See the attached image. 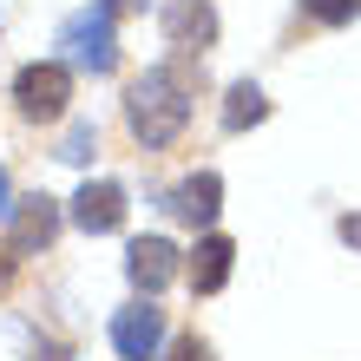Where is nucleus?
Here are the masks:
<instances>
[{
	"label": "nucleus",
	"instance_id": "nucleus-1",
	"mask_svg": "<svg viewBox=\"0 0 361 361\" xmlns=\"http://www.w3.org/2000/svg\"><path fill=\"white\" fill-rule=\"evenodd\" d=\"M190 92H197V73L190 66H152V73L132 79V92H125V125H132V138L145 145V152H164V145L184 138Z\"/></svg>",
	"mask_w": 361,
	"mask_h": 361
},
{
	"label": "nucleus",
	"instance_id": "nucleus-2",
	"mask_svg": "<svg viewBox=\"0 0 361 361\" xmlns=\"http://www.w3.org/2000/svg\"><path fill=\"white\" fill-rule=\"evenodd\" d=\"M66 99H73V73L59 66V59H33V66L13 73V105H20V118L53 125L59 112H66Z\"/></svg>",
	"mask_w": 361,
	"mask_h": 361
},
{
	"label": "nucleus",
	"instance_id": "nucleus-3",
	"mask_svg": "<svg viewBox=\"0 0 361 361\" xmlns=\"http://www.w3.org/2000/svg\"><path fill=\"white\" fill-rule=\"evenodd\" d=\"M112 27H118V20H112V7L99 0V7H86V13H73V20H66L59 47L73 53V66H86V73H112V66H118V39H112Z\"/></svg>",
	"mask_w": 361,
	"mask_h": 361
},
{
	"label": "nucleus",
	"instance_id": "nucleus-4",
	"mask_svg": "<svg viewBox=\"0 0 361 361\" xmlns=\"http://www.w3.org/2000/svg\"><path fill=\"white\" fill-rule=\"evenodd\" d=\"M112 348H118L125 361H152V355L164 348V309H152V302L118 309V315H112Z\"/></svg>",
	"mask_w": 361,
	"mask_h": 361
},
{
	"label": "nucleus",
	"instance_id": "nucleus-5",
	"mask_svg": "<svg viewBox=\"0 0 361 361\" xmlns=\"http://www.w3.org/2000/svg\"><path fill=\"white\" fill-rule=\"evenodd\" d=\"M164 39H171L178 53L217 47V7H210V0H164Z\"/></svg>",
	"mask_w": 361,
	"mask_h": 361
},
{
	"label": "nucleus",
	"instance_id": "nucleus-6",
	"mask_svg": "<svg viewBox=\"0 0 361 361\" xmlns=\"http://www.w3.org/2000/svg\"><path fill=\"white\" fill-rule=\"evenodd\" d=\"M59 237V204L39 190V197H13V257H33V250H47Z\"/></svg>",
	"mask_w": 361,
	"mask_h": 361
},
{
	"label": "nucleus",
	"instance_id": "nucleus-7",
	"mask_svg": "<svg viewBox=\"0 0 361 361\" xmlns=\"http://www.w3.org/2000/svg\"><path fill=\"white\" fill-rule=\"evenodd\" d=\"M73 224L86 230V237H105V230H118L125 224V190L112 184V178H86L79 184V197H73Z\"/></svg>",
	"mask_w": 361,
	"mask_h": 361
},
{
	"label": "nucleus",
	"instance_id": "nucleus-8",
	"mask_svg": "<svg viewBox=\"0 0 361 361\" xmlns=\"http://www.w3.org/2000/svg\"><path fill=\"white\" fill-rule=\"evenodd\" d=\"M224 210V178L217 171H190L178 190H171V217H184L190 230H210Z\"/></svg>",
	"mask_w": 361,
	"mask_h": 361
},
{
	"label": "nucleus",
	"instance_id": "nucleus-9",
	"mask_svg": "<svg viewBox=\"0 0 361 361\" xmlns=\"http://www.w3.org/2000/svg\"><path fill=\"white\" fill-rule=\"evenodd\" d=\"M125 276H132L145 295H158V289L178 276V243H164V237H138L132 250H125Z\"/></svg>",
	"mask_w": 361,
	"mask_h": 361
},
{
	"label": "nucleus",
	"instance_id": "nucleus-10",
	"mask_svg": "<svg viewBox=\"0 0 361 361\" xmlns=\"http://www.w3.org/2000/svg\"><path fill=\"white\" fill-rule=\"evenodd\" d=\"M230 263H237V243L210 230V237L197 243V257H190V289H197V295H217L230 283Z\"/></svg>",
	"mask_w": 361,
	"mask_h": 361
},
{
	"label": "nucleus",
	"instance_id": "nucleus-11",
	"mask_svg": "<svg viewBox=\"0 0 361 361\" xmlns=\"http://www.w3.org/2000/svg\"><path fill=\"white\" fill-rule=\"evenodd\" d=\"M263 118H269V99H263V86L237 79V86H230V99H224V132H250V125H263Z\"/></svg>",
	"mask_w": 361,
	"mask_h": 361
},
{
	"label": "nucleus",
	"instance_id": "nucleus-12",
	"mask_svg": "<svg viewBox=\"0 0 361 361\" xmlns=\"http://www.w3.org/2000/svg\"><path fill=\"white\" fill-rule=\"evenodd\" d=\"M302 13L315 20V27H348V20L361 13V0H302Z\"/></svg>",
	"mask_w": 361,
	"mask_h": 361
},
{
	"label": "nucleus",
	"instance_id": "nucleus-13",
	"mask_svg": "<svg viewBox=\"0 0 361 361\" xmlns=\"http://www.w3.org/2000/svg\"><path fill=\"white\" fill-rule=\"evenodd\" d=\"M92 152H99V132H92V118H79L73 132H66V145H59V158H66V164H86Z\"/></svg>",
	"mask_w": 361,
	"mask_h": 361
},
{
	"label": "nucleus",
	"instance_id": "nucleus-14",
	"mask_svg": "<svg viewBox=\"0 0 361 361\" xmlns=\"http://www.w3.org/2000/svg\"><path fill=\"white\" fill-rule=\"evenodd\" d=\"M171 361H210V342H197V335H178V342H171Z\"/></svg>",
	"mask_w": 361,
	"mask_h": 361
},
{
	"label": "nucleus",
	"instance_id": "nucleus-15",
	"mask_svg": "<svg viewBox=\"0 0 361 361\" xmlns=\"http://www.w3.org/2000/svg\"><path fill=\"white\" fill-rule=\"evenodd\" d=\"M335 230H342V243H355V250H361V210H348V217L335 224Z\"/></svg>",
	"mask_w": 361,
	"mask_h": 361
},
{
	"label": "nucleus",
	"instance_id": "nucleus-16",
	"mask_svg": "<svg viewBox=\"0 0 361 361\" xmlns=\"http://www.w3.org/2000/svg\"><path fill=\"white\" fill-rule=\"evenodd\" d=\"M13 283V243H0V289Z\"/></svg>",
	"mask_w": 361,
	"mask_h": 361
},
{
	"label": "nucleus",
	"instance_id": "nucleus-17",
	"mask_svg": "<svg viewBox=\"0 0 361 361\" xmlns=\"http://www.w3.org/2000/svg\"><path fill=\"white\" fill-rule=\"evenodd\" d=\"M0 217H13V184H7V171H0Z\"/></svg>",
	"mask_w": 361,
	"mask_h": 361
},
{
	"label": "nucleus",
	"instance_id": "nucleus-18",
	"mask_svg": "<svg viewBox=\"0 0 361 361\" xmlns=\"http://www.w3.org/2000/svg\"><path fill=\"white\" fill-rule=\"evenodd\" d=\"M105 7H112V20H125V13H138L145 0H105Z\"/></svg>",
	"mask_w": 361,
	"mask_h": 361
}]
</instances>
